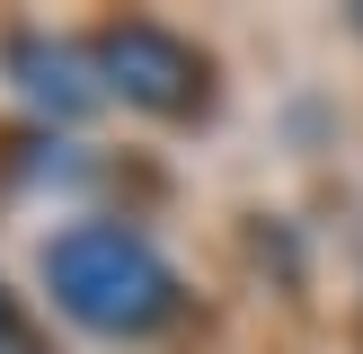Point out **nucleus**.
Instances as JSON below:
<instances>
[{
	"label": "nucleus",
	"instance_id": "nucleus-2",
	"mask_svg": "<svg viewBox=\"0 0 363 354\" xmlns=\"http://www.w3.org/2000/svg\"><path fill=\"white\" fill-rule=\"evenodd\" d=\"M98 71H106V88H124V98L151 106V115H186V106L204 98V53H195L186 35L151 27V18H133V27L106 35Z\"/></svg>",
	"mask_w": 363,
	"mask_h": 354
},
{
	"label": "nucleus",
	"instance_id": "nucleus-1",
	"mask_svg": "<svg viewBox=\"0 0 363 354\" xmlns=\"http://www.w3.org/2000/svg\"><path fill=\"white\" fill-rule=\"evenodd\" d=\"M45 292L62 319H80L98 336H142L177 310L169 257L124 222H71L62 239H45Z\"/></svg>",
	"mask_w": 363,
	"mask_h": 354
},
{
	"label": "nucleus",
	"instance_id": "nucleus-4",
	"mask_svg": "<svg viewBox=\"0 0 363 354\" xmlns=\"http://www.w3.org/2000/svg\"><path fill=\"white\" fill-rule=\"evenodd\" d=\"M0 328H9V301H0Z\"/></svg>",
	"mask_w": 363,
	"mask_h": 354
},
{
	"label": "nucleus",
	"instance_id": "nucleus-3",
	"mask_svg": "<svg viewBox=\"0 0 363 354\" xmlns=\"http://www.w3.org/2000/svg\"><path fill=\"white\" fill-rule=\"evenodd\" d=\"M18 88H27L35 106H53V115H80V106H98V80H89V62L71 45H18L9 53Z\"/></svg>",
	"mask_w": 363,
	"mask_h": 354
}]
</instances>
